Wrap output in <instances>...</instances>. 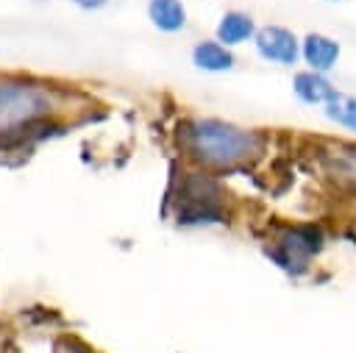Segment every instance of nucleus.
<instances>
[{
  "instance_id": "f257e3e1",
  "label": "nucleus",
  "mask_w": 356,
  "mask_h": 353,
  "mask_svg": "<svg viewBox=\"0 0 356 353\" xmlns=\"http://www.w3.org/2000/svg\"><path fill=\"white\" fill-rule=\"evenodd\" d=\"M61 95L33 78L3 75L0 78V150L19 147L42 139L50 128H58Z\"/></svg>"
},
{
  "instance_id": "f03ea898",
  "label": "nucleus",
  "mask_w": 356,
  "mask_h": 353,
  "mask_svg": "<svg viewBox=\"0 0 356 353\" xmlns=\"http://www.w3.org/2000/svg\"><path fill=\"white\" fill-rule=\"evenodd\" d=\"M184 145L192 158L211 167H231L259 153L261 139L253 131L228 125L222 120H197L184 128Z\"/></svg>"
},
{
  "instance_id": "7ed1b4c3",
  "label": "nucleus",
  "mask_w": 356,
  "mask_h": 353,
  "mask_svg": "<svg viewBox=\"0 0 356 353\" xmlns=\"http://www.w3.org/2000/svg\"><path fill=\"white\" fill-rule=\"evenodd\" d=\"M256 47L264 58L278 61V64H292L298 58V39L286 28H278V25L261 28L256 36Z\"/></svg>"
},
{
  "instance_id": "20e7f679",
  "label": "nucleus",
  "mask_w": 356,
  "mask_h": 353,
  "mask_svg": "<svg viewBox=\"0 0 356 353\" xmlns=\"http://www.w3.org/2000/svg\"><path fill=\"white\" fill-rule=\"evenodd\" d=\"M281 250L284 253L278 258L284 261V267L303 270L306 267V258L320 250V233L314 228H295V231H289L281 239Z\"/></svg>"
},
{
  "instance_id": "39448f33",
  "label": "nucleus",
  "mask_w": 356,
  "mask_h": 353,
  "mask_svg": "<svg viewBox=\"0 0 356 353\" xmlns=\"http://www.w3.org/2000/svg\"><path fill=\"white\" fill-rule=\"evenodd\" d=\"M147 14H150V22L159 31H167V33L181 31L184 22H186V11H184L181 0H150Z\"/></svg>"
},
{
  "instance_id": "423d86ee",
  "label": "nucleus",
  "mask_w": 356,
  "mask_h": 353,
  "mask_svg": "<svg viewBox=\"0 0 356 353\" xmlns=\"http://www.w3.org/2000/svg\"><path fill=\"white\" fill-rule=\"evenodd\" d=\"M303 56L306 61L312 64V69H331L337 56H339V44L331 42L328 36H320V33H312L306 36L303 42Z\"/></svg>"
},
{
  "instance_id": "0eeeda50",
  "label": "nucleus",
  "mask_w": 356,
  "mask_h": 353,
  "mask_svg": "<svg viewBox=\"0 0 356 353\" xmlns=\"http://www.w3.org/2000/svg\"><path fill=\"white\" fill-rule=\"evenodd\" d=\"M295 92L306 103H328L337 95V89L317 72H298L295 75Z\"/></svg>"
},
{
  "instance_id": "6e6552de",
  "label": "nucleus",
  "mask_w": 356,
  "mask_h": 353,
  "mask_svg": "<svg viewBox=\"0 0 356 353\" xmlns=\"http://www.w3.org/2000/svg\"><path fill=\"white\" fill-rule=\"evenodd\" d=\"M192 58L200 69H209V72H222V69H231L234 64V56L217 42H200L192 50Z\"/></svg>"
},
{
  "instance_id": "1a4fd4ad",
  "label": "nucleus",
  "mask_w": 356,
  "mask_h": 353,
  "mask_svg": "<svg viewBox=\"0 0 356 353\" xmlns=\"http://www.w3.org/2000/svg\"><path fill=\"white\" fill-rule=\"evenodd\" d=\"M253 33V19L242 11H228L217 25V39L225 44H239Z\"/></svg>"
},
{
  "instance_id": "9d476101",
  "label": "nucleus",
  "mask_w": 356,
  "mask_h": 353,
  "mask_svg": "<svg viewBox=\"0 0 356 353\" xmlns=\"http://www.w3.org/2000/svg\"><path fill=\"white\" fill-rule=\"evenodd\" d=\"M325 106H328L325 114H328L334 122H339V125L356 131V97H350V95H334Z\"/></svg>"
},
{
  "instance_id": "9b49d317",
  "label": "nucleus",
  "mask_w": 356,
  "mask_h": 353,
  "mask_svg": "<svg viewBox=\"0 0 356 353\" xmlns=\"http://www.w3.org/2000/svg\"><path fill=\"white\" fill-rule=\"evenodd\" d=\"M53 353H97V350H92V347H89V345H83L81 339H75V336L64 334V336H58V339H56Z\"/></svg>"
},
{
  "instance_id": "f8f14e48",
  "label": "nucleus",
  "mask_w": 356,
  "mask_h": 353,
  "mask_svg": "<svg viewBox=\"0 0 356 353\" xmlns=\"http://www.w3.org/2000/svg\"><path fill=\"white\" fill-rule=\"evenodd\" d=\"M75 6H81V8H100V6H106L108 0H72Z\"/></svg>"
}]
</instances>
